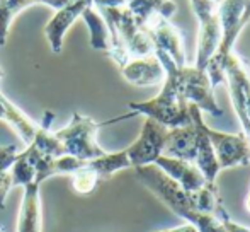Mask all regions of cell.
I'll return each instance as SVG.
<instances>
[{
	"label": "cell",
	"instance_id": "cell-1",
	"mask_svg": "<svg viewBox=\"0 0 250 232\" xmlns=\"http://www.w3.org/2000/svg\"><path fill=\"white\" fill-rule=\"evenodd\" d=\"M135 174L138 181L145 188H148L168 210L181 217L186 224H191L198 232H225L223 217L228 215H214L206 213L198 207L194 191H186L175 181H172L160 167L155 164L135 167Z\"/></svg>",
	"mask_w": 250,
	"mask_h": 232
},
{
	"label": "cell",
	"instance_id": "cell-2",
	"mask_svg": "<svg viewBox=\"0 0 250 232\" xmlns=\"http://www.w3.org/2000/svg\"><path fill=\"white\" fill-rule=\"evenodd\" d=\"M153 53L165 69V79L162 82L160 93L148 101L129 103L128 108L131 110V113L121 116V119L128 118V116L142 115L145 118L155 119L165 128H177V126L189 125L191 123L189 103L181 96V89H179V69L181 67L175 65L172 58L162 51H153Z\"/></svg>",
	"mask_w": 250,
	"mask_h": 232
},
{
	"label": "cell",
	"instance_id": "cell-3",
	"mask_svg": "<svg viewBox=\"0 0 250 232\" xmlns=\"http://www.w3.org/2000/svg\"><path fill=\"white\" fill-rule=\"evenodd\" d=\"M216 14L221 26V41L216 53L206 65V73L211 86L216 89L225 84V67L231 53H235V43L245 26L250 23V0H220Z\"/></svg>",
	"mask_w": 250,
	"mask_h": 232
},
{
	"label": "cell",
	"instance_id": "cell-4",
	"mask_svg": "<svg viewBox=\"0 0 250 232\" xmlns=\"http://www.w3.org/2000/svg\"><path fill=\"white\" fill-rule=\"evenodd\" d=\"M102 125L105 123H97L90 116L80 115L75 111L68 125L53 133L62 143L65 154L87 162V161H92L105 154V150L97 142V132Z\"/></svg>",
	"mask_w": 250,
	"mask_h": 232
},
{
	"label": "cell",
	"instance_id": "cell-5",
	"mask_svg": "<svg viewBox=\"0 0 250 232\" xmlns=\"http://www.w3.org/2000/svg\"><path fill=\"white\" fill-rule=\"evenodd\" d=\"M179 89L181 96L189 104L198 106L201 111L213 116H221L220 104L214 97V87L211 86L206 70L196 69L194 65H184L179 69Z\"/></svg>",
	"mask_w": 250,
	"mask_h": 232
},
{
	"label": "cell",
	"instance_id": "cell-6",
	"mask_svg": "<svg viewBox=\"0 0 250 232\" xmlns=\"http://www.w3.org/2000/svg\"><path fill=\"white\" fill-rule=\"evenodd\" d=\"M209 142L213 145L220 169H231L250 164V140L245 133H227L204 126Z\"/></svg>",
	"mask_w": 250,
	"mask_h": 232
},
{
	"label": "cell",
	"instance_id": "cell-7",
	"mask_svg": "<svg viewBox=\"0 0 250 232\" xmlns=\"http://www.w3.org/2000/svg\"><path fill=\"white\" fill-rule=\"evenodd\" d=\"M168 128L157 123L155 119L145 118L138 139L131 143L126 150L131 167H142L155 164V161L164 154L165 139H167Z\"/></svg>",
	"mask_w": 250,
	"mask_h": 232
},
{
	"label": "cell",
	"instance_id": "cell-8",
	"mask_svg": "<svg viewBox=\"0 0 250 232\" xmlns=\"http://www.w3.org/2000/svg\"><path fill=\"white\" fill-rule=\"evenodd\" d=\"M148 31L151 41H153V51H162L167 57L172 58V62L177 67L188 65L186 60V48L182 34L174 24L164 17H155L145 26Z\"/></svg>",
	"mask_w": 250,
	"mask_h": 232
},
{
	"label": "cell",
	"instance_id": "cell-9",
	"mask_svg": "<svg viewBox=\"0 0 250 232\" xmlns=\"http://www.w3.org/2000/svg\"><path fill=\"white\" fill-rule=\"evenodd\" d=\"M90 3H92L90 0H72L68 5L55 10L53 17L44 26V34H46L53 53H62L63 40H65L68 29L75 24V21L82 16V12Z\"/></svg>",
	"mask_w": 250,
	"mask_h": 232
},
{
	"label": "cell",
	"instance_id": "cell-10",
	"mask_svg": "<svg viewBox=\"0 0 250 232\" xmlns=\"http://www.w3.org/2000/svg\"><path fill=\"white\" fill-rule=\"evenodd\" d=\"M189 110H191V121L198 128V140H196V156H194V164L196 167L201 171V174L204 176V179L209 183H216L218 174L221 173L220 166H218L216 156H214L213 145L209 142V137H208L206 123L203 119V111L199 110L194 104H189Z\"/></svg>",
	"mask_w": 250,
	"mask_h": 232
},
{
	"label": "cell",
	"instance_id": "cell-11",
	"mask_svg": "<svg viewBox=\"0 0 250 232\" xmlns=\"http://www.w3.org/2000/svg\"><path fill=\"white\" fill-rule=\"evenodd\" d=\"M121 69V73L126 82L136 87H151L158 86L165 79V69L160 60L153 55L146 57H135L129 58Z\"/></svg>",
	"mask_w": 250,
	"mask_h": 232
},
{
	"label": "cell",
	"instance_id": "cell-12",
	"mask_svg": "<svg viewBox=\"0 0 250 232\" xmlns=\"http://www.w3.org/2000/svg\"><path fill=\"white\" fill-rule=\"evenodd\" d=\"M17 232H43V210H41V183L33 181L22 186Z\"/></svg>",
	"mask_w": 250,
	"mask_h": 232
},
{
	"label": "cell",
	"instance_id": "cell-13",
	"mask_svg": "<svg viewBox=\"0 0 250 232\" xmlns=\"http://www.w3.org/2000/svg\"><path fill=\"white\" fill-rule=\"evenodd\" d=\"M155 166L160 167L172 181H175L186 191H196V189H199L206 183L204 176L196 167V164L189 162V161L175 159V157H168L162 154L155 161Z\"/></svg>",
	"mask_w": 250,
	"mask_h": 232
},
{
	"label": "cell",
	"instance_id": "cell-14",
	"mask_svg": "<svg viewBox=\"0 0 250 232\" xmlns=\"http://www.w3.org/2000/svg\"><path fill=\"white\" fill-rule=\"evenodd\" d=\"M196 140H198V128L192 121L184 126L168 128L164 145V156L194 162Z\"/></svg>",
	"mask_w": 250,
	"mask_h": 232
},
{
	"label": "cell",
	"instance_id": "cell-15",
	"mask_svg": "<svg viewBox=\"0 0 250 232\" xmlns=\"http://www.w3.org/2000/svg\"><path fill=\"white\" fill-rule=\"evenodd\" d=\"M198 24H199V29H198V41H196L194 67L196 69L204 70L208 62L216 53L218 46H220L221 26H220V19H218L216 12Z\"/></svg>",
	"mask_w": 250,
	"mask_h": 232
},
{
	"label": "cell",
	"instance_id": "cell-16",
	"mask_svg": "<svg viewBox=\"0 0 250 232\" xmlns=\"http://www.w3.org/2000/svg\"><path fill=\"white\" fill-rule=\"evenodd\" d=\"M126 9L131 12L138 26L145 27L155 17L170 19L172 14L177 10V5L172 0H129Z\"/></svg>",
	"mask_w": 250,
	"mask_h": 232
},
{
	"label": "cell",
	"instance_id": "cell-17",
	"mask_svg": "<svg viewBox=\"0 0 250 232\" xmlns=\"http://www.w3.org/2000/svg\"><path fill=\"white\" fill-rule=\"evenodd\" d=\"M80 17L85 21L87 29H89L90 46L94 50L109 53V50H111V33H109V27L105 24L104 17H102V14L90 3Z\"/></svg>",
	"mask_w": 250,
	"mask_h": 232
},
{
	"label": "cell",
	"instance_id": "cell-18",
	"mask_svg": "<svg viewBox=\"0 0 250 232\" xmlns=\"http://www.w3.org/2000/svg\"><path fill=\"white\" fill-rule=\"evenodd\" d=\"M85 166L90 167L94 173L99 176V179H107L112 174L118 173V171L129 169L131 164H129L126 150H119V152H105L104 156L96 157L92 161H87Z\"/></svg>",
	"mask_w": 250,
	"mask_h": 232
},
{
	"label": "cell",
	"instance_id": "cell-19",
	"mask_svg": "<svg viewBox=\"0 0 250 232\" xmlns=\"http://www.w3.org/2000/svg\"><path fill=\"white\" fill-rule=\"evenodd\" d=\"M36 5L34 0H0V46H3L10 31V24L17 14Z\"/></svg>",
	"mask_w": 250,
	"mask_h": 232
},
{
	"label": "cell",
	"instance_id": "cell-20",
	"mask_svg": "<svg viewBox=\"0 0 250 232\" xmlns=\"http://www.w3.org/2000/svg\"><path fill=\"white\" fill-rule=\"evenodd\" d=\"M17 156L16 145H0V210L5 209V200L12 188L10 167Z\"/></svg>",
	"mask_w": 250,
	"mask_h": 232
},
{
	"label": "cell",
	"instance_id": "cell-21",
	"mask_svg": "<svg viewBox=\"0 0 250 232\" xmlns=\"http://www.w3.org/2000/svg\"><path fill=\"white\" fill-rule=\"evenodd\" d=\"M99 181H101L99 176L94 173L90 167H87L85 164H83L79 171H75V173L72 174V186L80 195H89V193H92L94 189L97 188Z\"/></svg>",
	"mask_w": 250,
	"mask_h": 232
},
{
	"label": "cell",
	"instance_id": "cell-22",
	"mask_svg": "<svg viewBox=\"0 0 250 232\" xmlns=\"http://www.w3.org/2000/svg\"><path fill=\"white\" fill-rule=\"evenodd\" d=\"M242 86H244V99H245V111H247V118L250 121V70L245 65L244 73H242Z\"/></svg>",
	"mask_w": 250,
	"mask_h": 232
},
{
	"label": "cell",
	"instance_id": "cell-23",
	"mask_svg": "<svg viewBox=\"0 0 250 232\" xmlns=\"http://www.w3.org/2000/svg\"><path fill=\"white\" fill-rule=\"evenodd\" d=\"M223 227H225V232H250V227L242 226V224L231 220L230 215L223 217Z\"/></svg>",
	"mask_w": 250,
	"mask_h": 232
},
{
	"label": "cell",
	"instance_id": "cell-24",
	"mask_svg": "<svg viewBox=\"0 0 250 232\" xmlns=\"http://www.w3.org/2000/svg\"><path fill=\"white\" fill-rule=\"evenodd\" d=\"M94 7L105 9V7H126L129 0H90Z\"/></svg>",
	"mask_w": 250,
	"mask_h": 232
},
{
	"label": "cell",
	"instance_id": "cell-25",
	"mask_svg": "<svg viewBox=\"0 0 250 232\" xmlns=\"http://www.w3.org/2000/svg\"><path fill=\"white\" fill-rule=\"evenodd\" d=\"M34 2H36V3H44V5L51 7L53 10H58V9H62V7L68 5L72 0H34Z\"/></svg>",
	"mask_w": 250,
	"mask_h": 232
},
{
	"label": "cell",
	"instance_id": "cell-26",
	"mask_svg": "<svg viewBox=\"0 0 250 232\" xmlns=\"http://www.w3.org/2000/svg\"><path fill=\"white\" fill-rule=\"evenodd\" d=\"M155 232H198L194 226L191 224H182L179 227H174V229H164V231H155Z\"/></svg>",
	"mask_w": 250,
	"mask_h": 232
},
{
	"label": "cell",
	"instance_id": "cell-27",
	"mask_svg": "<svg viewBox=\"0 0 250 232\" xmlns=\"http://www.w3.org/2000/svg\"><path fill=\"white\" fill-rule=\"evenodd\" d=\"M245 210L250 213V188H249V191H247V196H245Z\"/></svg>",
	"mask_w": 250,
	"mask_h": 232
},
{
	"label": "cell",
	"instance_id": "cell-28",
	"mask_svg": "<svg viewBox=\"0 0 250 232\" xmlns=\"http://www.w3.org/2000/svg\"><path fill=\"white\" fill-rule=\"evenodd\" d=\"M3 75H5V73H3V70H2V67H0V80L3 79Z\"/></svg>",
	"mask_w": 250,
	"mask_h": 232
},
{
	"label": "cell",
	"instance_id": "cell-29",
	"mask_svg": "<svg viewBox=\"0 0 250 232\" xmlns=\"http://www.w3.org/2000/svg\"><path fill=\"white\" fill-rule=\"evenodd\" d=\"M0 232H7L5 229H2V227H0Z\"/></svg>",
	"mask_w": 250,
	"mask_h": 232
}]
</instances>
